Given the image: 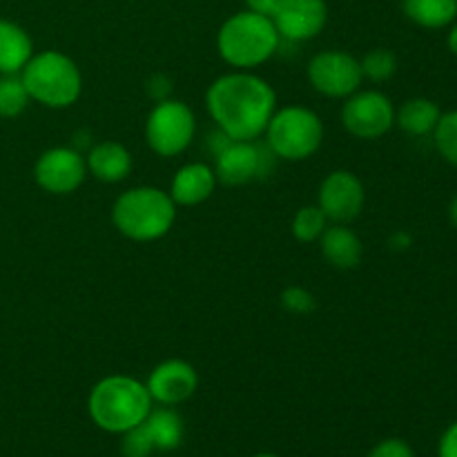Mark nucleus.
Listing matches in <instances>:
<instances>
[{
    "instance_id": "obj_1",
    "label": "nucleus",
    "mask_w": 457,
    "mask_h": 457,
    "mask_svg": "<svg viewBox=\"0 0 457 457\" xmlns=\"http://www.w3.org/2000/svg\"><path fill=\"white\" fill-rule=\"evenodd\" d=\"M205 107L217 129L232 141H257L275 114L277 94L262 76L235 70L210 83Z\"/></svg>"
},
{
    "instance_id": "obj_2",
    "label": "nucleus",
    "mask_w": 457,
    "mask_h": 457,
    "mask_svg": "<svg viewBox=\"0 0 457 457\" xmlns=\"http://www.w3.org/2000/svg\"><path fill=\"white\" fill-rule=\"evenodd\" d=\"M154 409L145 382L132 375H107L98 379L87 397V411L92 422L101 431L123 436L138 427Z\"/></svg>"
},
{
    "instance_id": "obj_3",
    "label": "nucleus",
    "mask_w": 457,
    "mask_h": 457,
    "mask_svg": "<svg viewBox=\"0 0 457 457\" xmlns=\"http://www.w3.org/2000/svg\"><path fill=\"white\" fill-rule=\"evenodd\" d=\"M170 192L154 186H137L120 192L112 205V223L129 241L150 244L168 235L177 221Z\"/></svg>"
},
{
    "instance_id": "obj_4",
    "label": "nucleus",
    "mask_w": 457,
    "mask_h": 457,
    "mask_svg": "<svg viewBox=\"0 0 457 457\" xmlns=\"http://www.w3.org/2000/svg\"><path fill=\"white\" fill-rule=\"evenodd\" d=\"M281 36L272 18L254 12L232 13L217 34V49L232 70L253 71L279 52Z\"/></svg>"
},
{
    "instance_id": "obj_5",
    "label": "nucleus",
    "mask_w": 457,
    "mask_h": 457,
    "mask_svg": "<svg viewBox=\"0 0 457 457\" xmlns=\"http://www.w3.org/2000/svg\"><path fill=\"white\" fill-rule=\"evenodd\" d=\"M21 80L31 101L49 110H65L83 94L80 67L56 49L34 54L22 67Z\"/></svg>"
},
{
    "instance_id": "obj_6",
    "label": "nucleus",
    "mask_w": 457,
    "mask_h": 457,
    "mask_svg": "<svg viewBox=\"0 0 457 457\" xmlns=\"http://www.w3.org/2000/svg\"><path fill=\"white\" fill-rule=\"evenodd\" d=\"M263 137L277 159L306 161L324 143V120L311 107H277Z\"/></svg>"
},
{
    "instance_id": "obj_7",
    "label": "nucleus",
    "mask_w": 457,
    "mask_h": 457,
    "mask_svg": "<svg viewBox=\"0 0 457 457\" xmlns=\"http://www.w3.org/2000/svg\"><path fill=\"white\" fill-rule=\"evenodd\" d=\"M196 134V116L187 103L179 98L156 103L145 119V143L156 156L172 159L192 145Z\"/></svg>"
},
{
    "instance_id": "obj_8",
    "label": "nucleus",
    "mask_w": 457,
    "mask_h": 457,
    "mask_svg": "<svg viewBox=\"0 0 457 457\" xmlns=\"http://www.w3.org/2000/svg\"><path fill=\"white\" fill-rule=\"evenodd\" d=\"M342 125L360 141H375L395 125V105L379 89H357L342 105Z\"/></svg>"
},
{
    "instance_id": "obj_9",
    "label": "nucleus",
    "mask_w": 457,
    "mask_h": 457,
    "mask_svg": "<svg viewBox=\"0 0 457 457\" xmlns=\"http://www.w3.org/2000/svg\"><path fill=\"white\" fill-rule=\"evenodd\" d=\"M277 156L268 145L257 141H230L214 156L217 181L223 186H245L270 177Z\"/></svg>"
},
{
    "instance_id": "obj_10",
    "label": "nucleus",
    "mask_w": 457,
    "mask_h": 457,
    "mask_svg": "<svg viewBox=\"0 0 457 457\" xmlns=\"http://www.w3.org/2000/svg\"><path fill=\"white\" fill-rule=\"evenodd\" d=\"M308 83L326 98H348L364 83L360 58L342 49H326L308 62Z\"/></svg>"
},
{
    "instance_id": "obj_11",
    "label": "nucleus",
    "mask_w": 457,
    "mask_h": 457,
    "mask_svg": "<svg viewBox=\"0 0 457 457\" xmlns=\"http://www.w3.org/2000/svg\"><path fill=\"white\" fill-rule=\"evenodd\" d=\"M85 177H87L85 156L76 147H49L34 165V179L40 190L56 196L79 190L85 183Z\"/></svg>"
},
{
    "instance_id": "obj_12",
    "label": "nucleus",
    "mask_w": 457,
    "mask_h": 457,
    "mask_svg": "<svg viewBox=\"0 0 457 457\" xmlns=\"http://www.w3.org/2000/svg\"><path fill=\"white\" fill-rule=\"evenodd\" d=\"M366 190L361 179L351 170H335L321 181L317 205L330 223H351L361 214Z\"/></svg>"
},
{
    "instance_id": "obj_13",
    "label": "nucleus",
    "mask_w": 457,
    "mask_h": 457,
    "mask_svg": "<svg viewBox=\"0 0 457 457\" xmlns=\"http://www.w3.org/2000/svg\"><path fill=\"white\" fill-rule=\"evenodd\" d=\"M328 21L326 0H281L272 22L279 31L281 40L306 43L324 31Z\"/></svg>"
},
{
    "instance_id": "obj_14",
    "label": "nucleus",
    "mask_w": 457,
    "mask_h": 457,
    "mask_svg": "<svg viewBox=\"0 0 457 457\" xmlns=\"http://www.w3.org/2000/svg\"><path fill=\"white\" fill-rule=\"evenodd\" d=\"M152 402L159 406H179L190 400L199 386L195 366L186 360H165L154 366L145 382Z\"/></svg>"
},
{
    "instance_id": "obj_15",
    "label": "nucleus",
    "mask_w": 457,
    "mask_h": 457,
    "mask_svg": "<svg viewBox=\"0 0 457 457\" xmlns=\"http://www.w3.org/2000/svg\"><path fill=\"white\" fill-rule=\"evenodd\" d=\"M217 172L212 165L204 161H192V163L181 165L170 183V196L177 205L192 208L208 201L217 190Z\"/></svg>"
},
{
    "instance_id": "obj_16",
    "label": "nucleus",
    "mask_w": 457,
    "mask_h": 457,
    "mask_svg": "<svg viewBox=\"0 0 457 457\" xmlns=\"http://www.w3.org/2000/svg\"><path fill=\"white\" fill-rule=\"evenodd\" d=\"M87 174L101 183H120L129 177L134 168L132 152L116 141H101L89 147L85 156Z\"/></svg>"
},
{
    "instance_id": "obj_17",
    "label": "nucleus",
    "mask_w": 457,
    "mask_h": 457,
    "mask_svg": "<svg viewBox=\"0 0 457 457\" xmlns=\"http://www.w3.org/2000/svg\"><path fill=\"white\" fill-rule=\"evenodd\" d=\"M321 257L337 270H353L361 263L364 245L357 232H353L346 223H330L320 237Z\"/></svg>"
},
{
    "instance_id": "obj_18",
    "label": "nucleus",
    "mask_w": 457,
    "mask_h": 457,
    "mask_svg": "<svg viewBox=\"0 0 457 457\" xmlns=\"http://www.w3.org/2000/svg\"><path fill=\"white\" fill-rule=\"evenodd\" d=\"M34 56V40L21 25L0 18V76L21 74Z\"/></svg>"
},
{
    "instance_id": "obj_19",
    "label": "nucleus",
    "mask_w": 457,
    "mask_h": 457,
    "mask_svg": "<svg viewBox=\"0 0 457 457\" xmlns=\"http://www.w3.org/2000/svg\"><path fill=\"white\" fill-rule=\"evenodd\" d=\"M143 427L147 428L152 437V445L161 453H168L181 446L183 442V420L181 415L174 411V406H159V409H152L150 415L143 420Z\"/></svg>"
},
{
    "instance_id": "obj_20",
    "label": "nucleus",
    "mask_w": 457,
    "mask_h": 457,
    "mask_svg": "<svg viewBox=\"0 0 457 457\" xmlns=\"http://www.w3.org/2000/svg\"><path fill=\"white\" fill-rule=\"evenodd\" d=\"M440 116L442 112L437 103L418 96L409 98L400 110H395V125H400V129H404L411 137H427V134H433Z\"/></svg>"
},
{
    "instance_id": "obj_21",
    "label": "nucleus",
    "mask_w": 457,
    "mask_h": 457,
    "mask_svg": "<svg viewBox=\"0 0 457 457\" xmlns=\"http://www.w3.org/2000/svg\"><path fill=\"white\" fill-rule=\"evenodd\" d=\"M404 13L420 27L442 29L457 18V0H402Z\"/></svg>"
},
{
    "instance_id": "obj_22",
    "label": "nucleus",
    "mask_w": 457,
    "mask_h": 457,
    "mask_svg": "<svg viewBox=\"0 0 457 457\" xmlns=\"http://www.w3.org/2000/svg\"><path fill=\"white\" fill-rule=\"evenodd\" d=\"M330 226V221L326 219V214L321 212L320 205H303L297 212L293 214V221H290V232L297 241L302 244H315L320 241V237L324 235L326 228Z\"/></svg>"
},
{
    "instance_id": "obj_23",
    "label": "nucleus",
    "mask_w": 457,
    "mask_h": 457,
    "mask_svg": "<svg viewBox=\"0 0 457 457\" xmlns=\"http://www.w3.org/2000/svg\"><path fill=\"white\" fill-rule=\"evenodd\" d=\"M31 103L21 74L0 76V119H16Z\"/></svg>"
},
{
    "instance_id": "obj_24",
    "label": "nucleus",
    "mask_w": 457,
    "mask_h": 457,
    "mask_svg": "<svg viewBox=\"0 0 457 457\" xmlns=\"http://www.w3.org/2000/svg\"><path fill=\"white\" fill-rule=\"evenodd\" d=\"M361 74L364 79L373 80V83H386L395 76L397 71V56L391 49H373V52L366 54L360 61Z\"/></svg>"
},
{
    "instance_id": "obj_25",
    "label": "nucleus",
    "mask_w": 457,
    "mask_h": 457,
    "mask_svg": "<svg viewBox=\"0 0 457 457\" xmlns=\"http://www.w3.org/2000/svg\"><path fill=\"white\" fill-rule=\"evenodd\" d=\"M433 141L442 159L457 168V110L440 116L433 129Z\"/></svg>"
},
{
    "instance_id": "obj_26",
    "label": "nucleus",
    "mask_w": 457,
    "mask_h": 457,
    "mask_svg": "<svg viewBox=\"0 0 457 457\" xmlns=\"http://www.w3.org/2000/svg\"><path fill=\"white\" fill-rule=\"evenodd\" d=\"M279 302L286 312H290V315H299V317L311 315V312L317 308V297L311 293V290L303 288V286H288V288L281 293Z\"/></svg>"
},
{
    "instance_id": "obj_27",
    "label": "nucleus",
    "mask_w": 457,
    "mask_h": 457,
    "mask_svg": "<svg viewBox=\"0 0 457 457\" xmlns=\"http://www.w3.org/2000/svg\"><path fill=\"white\" fill-rule=\"evenodd\" d=\"M154 451L150 433L143 427V422L123 433V440H120V455L123 457H150Z\"/></svg>"
},
{
    "instance_id": "obj_28",
    "label": "nucleus",
    "mask_w": 457,
    "mask_h": 457,
    "mask_svg": "<svg viewBox=\"0 0 457 457\" xmlns=\"http://www.w3.org/2000/svg\"><path fill=\"white\" fill-rule=\"evenodd\" d=\"M366 457H415V453L409 442L400 437H388V440L378 442Z\"/></svg>"
},
{
    "instance_id": "obj_29",
    "label": "nucleus",
    "mask_w": 457,
    "mask_h": 457,
    "mask_svg": "<svg viewBox=\"0 0 457 457\" xmlns=\"http://www.w3.org/2000/svg\"><path fill=\"white\" fill-rule=\"evenodd\" d=\"M145 89L147 94H150L152 101L156 103L172 98V80H170L165 74H161V71H156V74H152L150 79H147Z\"/></svg>"
},
{
    "instance_id": "obj_30",
    "label": "nucleus",
    "mask_w": 457,
    "mask_h": 457,
    "mask_svg": "<svg viewBox=\"0 0 457 457\" xmlns=\"http://www.w3.org/2000/svg\"><path fill=\"white\" fill-rule=\"evenodd\" d=\"M437 453H440V457H457V422L451 424L445 431Z\"/></svg>"
},
{
    "instance_id": "obj_31",
    "label": "nucleus",
    "mask_w": 457,
    "mask_h": 457,
    "mask_svg": "<svg viewBox=\"0 0 457 457\" xmlns=\"http://www.w3.org/2000/svg\"><path fill=\"white\" fill-rule=\"evenodd\" d=\"M279 3L281 0H245V4H248V12L262 13V16H268V18L275 16Z\"/></svg>"
},
{
    "instance_id": "obj_32",
    "label": "nucleus",
    "mask_w": 457,
    "mask_h": 457,
    "mask_svg": "<svg viewBox=\"0 0 457 457\" xmlns=\"http://www.w3.org/2000/svg\"><path fill=\"white\" fill-rule=\"evenodd\" d=\"M388 244L397 250H406L411 245V237L406 235V232H397V235L391 237V241H388Z\"/></svg>"
},
{
    "instance_id": "obj_33",
    "label": "nucleus",
    "mask_w": 457,
    "mask_h": 457,
    "mask_svg": "<svg viewBox=\"0 0 457 457\" xmlns=\"http://www.w3.org/2000/svg\"><path fill=\"white\" fill-rule=\"evenodd\" d=\"M446 43H449V49H451V52H453L455 56H457V22H455L453 27H451L449 38H446Z\"/></svg>"
},
{
    "instance_id": "obj_34",
    "label": "nucleus",
    "mask_w": 457,
    "mask_h": 457,
    "mask_svg": "<svg viewBox=\"0 0 457 457\" xmlns=\"http://www.w3.org/2000/svg\"><path fill=\"white\" fill-rule=\"evenodd\" d=\"M449 219H451V223L457 228V195L453 196V201H451V205H449Z\"/></svg>"
},
{
    "instance_id": "obj_35",
    "label": "nucleus",
    "mask_w": 457,
    "mask_h": 457,
    "mask_svg": "<svg viewBox=\"0 0 457 457\" xmlns=\"http://www.w3.org/2000/svg\"><path fill=\"white\" fill-rule=\"evenodd\" d=\"M253 457H279V455H275V453H257V455H253Z\"/></svg>"
}]
</instances>
